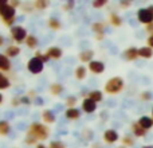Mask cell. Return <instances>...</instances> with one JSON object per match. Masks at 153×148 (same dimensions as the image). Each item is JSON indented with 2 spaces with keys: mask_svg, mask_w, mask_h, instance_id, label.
I'll return each mask as SVG.
<instances>
[{
  "mask_svg": "<svg viewBox=\"0 0 153 148\" xmlns=\"http://www.w3.org/2000/svg\"><path fill=\"white\" fill-rule=\"evenodd\" d=\"M0 19L5 26L11 28L16 22V10L11 7L8 0H0Z\"/></svg>",
  "mask_w": 153,
  "mask_h": 148,
  "instance_id": "obj_1",
  "label": "cell"
},
{
  "mask_svg": "<svg viewBox=\"0 0 153 148\" xmlns=\"http://www.w3.org/2000/svg\"><path fill=\"white\" fill-rule=\"evenodd\" d=\"M27 136H31L38 141H46L50 136V128L43 123H31L27 128Z\"/></svg>",
  "mask_w": 153,
  "mask_h": 148,
  "instance_id": "obj_2",
  "label": "cell"
},
{
  "mask_svg": "<svg viewBox=\"0 0 153 148\" xmlns=\"http://www.w3.org/2000/svg\"><path fill=\"white\" fill-rule=\"evenodd\" d=\"M124 86H125V84L121 77H111L105 84L103 90L108 94H118V93H121L124 90Z\"/></svg>",
  "mask_w": 153,
  "mask_h": 148,
  "instance_id": "obj_3",
  "label": "cell"
},
{
  "mask_svg": "<svg viewBox=\"0 0 153 148\" xmlns=\"http://www.w3.org/2000/svg\"><path fill=\"white\" fill-rule=\"evenodd\" d=\"M10 34H11V38H12L13 40H15L18 45H22V43L26 42L27 37H28V32H27V30L24 28L23 26H13L12 28L10 30Z\"/></svg>",
  "mask_w": 153,
  "mask_h": 148,
  "instance_id": "obj_4",
  "label": "cell"
},
{
  "mask_svg": "<svg viewBox=\"0 0 153 148\" xmlns=\"http://www.w3.org/2000/svg\"><path fill=\"white\" fill-rule=\"evenodd\" d=\"M45 69V64H43L40 59L32 57L28 62H27V70L31 74H40Z\"/></svg>",
  "mask_w": 153,
  "mask_h": 148,
  "instance_id": "obj_5",
  "label": "cell"
},
{
  "mask_svg": "<svg viewBox=\"0 0 153 148\" xmlns=\"http://www.w3.org/2000/svg\"><path fill=\"white\" fill-rule=\"evenodd\" d=\"M137 19H138L140 23L148 26V24L153 23V12L149 10L148 7L146 8H140V10L137 11Z\"/></svg>",
  "mask_w": 153,
  "mask_h": 148,
  "instance_id": "obj_6",
  "label": "cell"
},
{
  "mask_svg": "<svg viewBox=\"0 0 153 148\" xmlns=\"http://www.w3.org/2000/svg\"><path fill=\"white\" fill-rule=\"evenodd\" d=\"M87 69H89L90 73H93V74L97 75V74H102L103 72H105L106 66L102 61H97V59H94V61H91L89 65H87Z\"/></svg>",
  "mask_w": 153,
  "mask_h": 148,
  "instance_id": "obj_7",
  "label": "cell"
},
{
  "mask_svg": "<svg viewBox=\"0 0 153 148\" xmlns=\"http://www.w3.org/2000/svg\"><path fill=\"white\" fill-rule=\"evenodd\" d=\"M82 111L87 114L94 113V112L97 111V102L90 100V98H87V97H85L83 100H82Z\"/></svg>",
  "mask_w": 153,
  "mask_h": 148,
  "instance_id": "obj_8",
  "label": "cell"
},
{
  "mask_svg": "<svg viewBox=\"0 0 153 148\" xmlns=\"http://www.w3.org/2000/svg\"><path fill=\"white\" fill-rule=\"evenodd\" d=\"M120 139V135L116 129H106L103 132V141L108 144H114L117 143Z\"/></svg>",
  "mask_w": 153,
  "mask_h": 148,
  "instance_id": "obj_9",
  "label": "cell"
},
{
  "mask_svg": "<svg viewBox=\"0 0 153 148\" xmlns=\"http://www.w3.org/2000/svg\"><path fill=\"white\" fill-rule=\"evenodd\" d=\"M46 55L50 59H55V61H58V59L62 58V55H63V51H62L61 47H56V46H51V47H48L47 50H46Z\"/></svg>",
  "mask_w": 153,
  "mask_h": 148,
  "instance_id": "obj_10",
  "label": "cell"
},
{
  "mask_svg": "<svg viewBox=\"0 0 153 148\" xmlns=\"http://www.w3.org/2000/svg\"><path fill=\"white\" fill-rule=\"evenodd\" d=\"M79 61L82 62V64H90L91 61H94V50H90V49H87V50H83L79 53L78 55Z\"/></svg>",
  "mask_w": 153,
  "mask_h": 148,
  "instance_id": "obj_11",
  "label": "cell"
},
{
  "mask_svg": "<svg viewBox=\"0 0 153 148\" xmlns=\"http://www.w3.org/2000/svg\"><path fill=\"white\" fill-rule=\"evenodd\" d=\"M11 69H12V64H11L10 58L5 54L0 53V72L5 73V72H10Z\"/></svg>",
  "mask_w": 153,
  "mask_h": 148,
  "instance_id": "obj_12",
  "label": "cell"
},
{
  "mask_svg": "<svg viewBox=\"0 0 153 148\" xmlns=\"http://www.w3.org/2000/svg\"><path fill=\"white\" fill-rule=\"evenodd\" d=\"M42 121L43 124L48 125V124H54L56 121V116L50 111V109H45L42 112Z\"/></svg>",
  "mask_w": 153,
  "mask_h": 148,
  "instance_id": "obj_13",
  "label": "cell"
},
{
  "mask_svg": "<svg viewBox=\"0 0 153 148\" xmlns=\"http://www.w3.org/2000/svg\"><path fill=\"white\" fill-rule=\"evenodd\" d=\"M122 57H124L126 61H136L137 58H140V57H138V49L128 47L126 50L122 53Z\"/></svg>",
  "mask_w": 153,
  "mask_h": 148,
  "instance_id": "obj_14",
  "label": "cell"
},
{
  "mask_svg": "<svg viewBox=\"0 0 153 148\" xmlns=\"http://www.w3.org/2000/svg\"><path fill=\"white\" fill-rule=\"evenodd\" d=\"M65 116H66L67 120L75 121V120L81 119V111L78 108H67L66 112H65Z\"/></svg>",
  "mask_w": 153,
  "mask_h": 148,
  "instance_id": "obj_15",
  "label": "cell"
},
{
  "mask_svg": "<svg viewBox=\"0 0 153 148\" xmlns=\"http://www.w3.org/2000/svg\"><path fill=\"white\" fill-rule=\"evenodd\" d=\"M130 129H132V133H133V136H134V138H145V136H146V131L144 129V128L141 127L137 121L133 123L132 127H130Z\"/></svg>",
  "mask_w": 153,
  "mask_h": 148,
  "instance_id": "obj_16",
  "label": "cell"
},
{
  "mask_svg": "<svg viewBox=\"0 0 153 148\" xmlns=\"http://www.w3.org/2000/svg\"><path fill=\"white\" fill-rule=\"evenodd\" d=\"M87 72H89V69H87V67L85 66V65H79V66H76V67H75L74 75H75V78L78 79V81H82V79L86 78Z\"/></svg>",
  "mask_w": 153,
  "mask_h": 148,
  "instance_id": "obj_17",
  "label": "cell"
},
{
  "mask_svg": "<svg viewBox=\"0 0 153 148\" xmlns=\"http://www.w3.org/2000/svg\"><path fill=\"white\" fill-rule=\"evenodd\" d=\"M137 123H138V124H140L145 131L151 129V128L153 127V119H152V117H149V116H141L140 119L137 120Z\"/></svg>",
  "mask_w": 153,
  "mask_h": 148,
  "instance_id": "obj_18",
  "label": "cell"
},
{
  "mask_svg": "<svg viewBox=\"0 0 153 148\" xmlns=\"http://www.w3.org/2000/svg\"><path fill=\"white\" fill-rule=\"evenodd\" d=\"M86 97L90 98V100L95 101V102H101L103 100V93L101 90H90V92L86 93Z\"/></svg>",
  "mask_w": 153,
  "mask_h": 148,
  "instance_id": "obj_19",
  "label": "cell"
},
{
  "mask_svg": "<svg viewBox=\"0 0 153 148\" xmlns=\"http://www.w3.org/2000/svg\"><path fill=\"white\" fill-rule=\"evenodd\" d=\"M4 54L8 57V58H15V57H18L19 54H20V47L16 45H10L7 49H5Z\"/></svg>",
  "mask_w": 153,
  "mask_h": 148,
  "instance_id": "obj_20",
  "label": "cell"
},
{
  "mask_svg": "<svg viewBox=\"0 0 153 148\" xmlns=\"http://www.w3.org/2000/svg\"><path fill=\"white\" fill-rule=\"evenodd\" d=\"M138 57L144 59H149L153 57V49L148 47V46H144V47L138 49Z\"/></svg>",
  "mask_w": 153,
  "mask_h": 148,
  "instance_id": "obj_21",
  "label": "cell"
},
{
  "mask_svg": "<svg viewBox=\"0 0 153 148\" xmlns=\"http://www.w3.org/2000/svg\"><path fill=\"white\" fill-rule=\"evenodd\" d=\"M63 85L59 84V82H54V84L50 85V87H48V90H50L51 96H61L62 92H63Z\"/></svg>",
  "mask_w": 153,
  "mask_h": 148,
  "instance_id": "obj_22",
  "label": "cell"
},
{
  "mask_svg": "<svg viewBox=\"0 0 153 148\" xmlns=\"http://www.w3.org/2000/svg\"><path fill=\"white\" fill-rule=\"evenodd\" d=\"M109 22L113 27H121L122 26V18L116 12H111L109 15Z\"/></svg>",
  "mask_w": 153,
  "mask_h": 148,
  "instance_id": "obj_23",
  "label": "cell"
},
{
  "mask_svg": "<svg viewBox=\"0 0 153 148\" xmlns=\"http://www.w3.org/2000/svg\"><path fill=\"white\" fill-rule=\"evenodd\" d=\"M26 46L28 49H36L38 47V45H39V39H38L35 35H32V34H28V37H27V39H26Z\"/></svg>",
  "mask_w": 153,
  "mask_h": 148,
  "instance_id": "obj_24",
  "label": "cell"
},
{
  "mask_svg": "<svg viewBox=\"0 0 153 148\" xmlns=\"http://www.w3.org/2000/svg\"><path fill=\"white\" fill-rule=\"evenodd\" d=\"M91 31L94 32L95 35L105 34V23H102V22H95V23H93L91 24Z\"/></svg>",
  "mask_w": 153,
  "mask_h": 148,
  "instance_id": "obj_25",
  "label": "cell"
},
{
  "mask_svg": "<svg viewBox=\"0 0 153 148\" xmlns=\"http://www.w3.org/2000/svg\"><path fill=\"white\" fill-rule=\"evenodd\" d=\"M11 132V124L7 120H0V136H7Z\"/></svg>",
  "mask_w": 153,
  "mask_h": 148,
  "instance_id": "obj_26",
  "label": "cell"
},
{
  "mask_svg": "<svg viewBox=\"0 0 153 148\" xmlns=\"http://www.w3.org/2000/svg\"><path fill=\"white\" fill-rule=\"evenodd\" d=\"M47 26L50 27L51 30H55V31H59L62 28V23L58 18H50L47 20Z\"/></svg>",
  "mask_w": 153,
  "mask_h": 148,
  "instance_id": "obj_27",
  "label": "cell"
},
{
  "mask_svg": "<svg viewBox=\"0 0 153 148\" xmlns=\"http://www.w3.org/2000/svg\"><path fill=\"white\" fill-rule=\"evenodd\" d=\"M32 5H34L35 10L43 11L50 5V1H47V0H35V1H32Z\"/></svg>",
  "mask_w": 153,
  "mask_h": 148,
  "instance_id": "obj_28",
  "label": "cell"
},
{
  "mask_svg": "<svg viewBox=\"0 0 153 148\" xmlns=\"http://www.w3.org/2000/svg\"><path fill=\"white\" fill-rule=\"evenodd\" d=\"M11 86V82L7 77L4 75V73L0 72V90H5Z\"/></svg>",
  "mask_w": 153,
  "mask_h": 148,
  "instance_id": "obj_29",
  "label": "cell"
},
{
  "mask_svg": "<svg viewBox=\"0 0 153 148\" xmlns=\"http://www.w3.org/2000/svg\"><path fill=\"white\" fill-rule=\"evenodd\" d=\"M121 143H122V146H125V147H133L136 141L132 135H125L124 138L121 139Z\"/></svg>",
  "mask_w": 153,
  "mask_h": 148,
  "instance_id": "obj_30",
  "label": "cell"
},
{
  "mask_svg": "<svg viewBox=\"0 0 153 148\" xmlns=\"http://www.w3.org/2000/svg\"><path fill=\"white\" fill-rule=\"evenodd\" d=\"M138 98H140L141 101H151L153 98V94L151 92H148V90H144V92H141L140 94H138Z\"/></svg>",
  "mask_w": 153,
  "mask_h": 148,
  "instance_id": "obj_31",
  "label": "cell"
},
{
  "mask_svg": "<svg viewBox=\"0 0 153 148\" xmlns=\"http://www.w3.org/2000/svg\"><path fill=\"white\" fill-rule=\"evenodd\" d=\"M35 58L40 59V61H42L43 64H46V62H48V61H50V58H48V57L46 55L45 53H42V51H39V50H36V51H35Z\"/></svg>",
  "mask_w": 153,
  "mask_h": 148,
  "instance_id": "obj_32",
  "label": "cell"
},
{
  "mask_svg": "<svg viewBox=\"0 0 153 148\" xmlns=\"http://www.w3.org/2000/svg\"><path fill=\"white\" fill-rule=\"evenodd\" d=\"M76 97L75 96H69V97L66 98V105H67V108H75V105H76Z\"/></svg>",
  "mask_w": 153,
  "mask_h": 148,
  "instance_id": "obj_33",
  "label": "cell"
},
{
  "mask_svg": "<svg viewBox=\"0 0 153 148\" xmlns=\"http://www.w3.org/2000/svg\"><path fill=\"white\" fill-rule=\"evenodd\" d=\"M48 148H66V144L61 140H54L48 144Z\"/></svg>",
  "mask_w": 153,
  "mask_h": 148,
  "instance_id": "obj_34",
  "label": "cell"
},
{
  "mask_svg": "<svg viewBox=\"0 0 153 148\" xmlns=\"http://www.w3.org/2000/svg\"><path fill=\"white\" fill-rule=\"evenodd\" d=\"M108 3H109L108 0H94V1L91 3V5H93V8H102V7H105Z\"/></svg>",
  "mask_w": 153,
  "mask_h": 148,
  "instance_id": "obj_35",
  "label": "cell"
},
{
  "mask_svg": "<svg viewBox=\"0 0 153 148\" xmlns=\"http://www.w3.org/2000/svg\"><path fill=\"white\" fill-rule=\"evenodd\" d=\"M74 1H71V0H70V1H66L65 3V4H62V10L63 11H71L73 8H74Z\"/></svg>",
  "mask_w": 153,
  "mask_h": 148,
  "instance_id": "obj_36",
  "label": "cell"
},
{
  "mask_svg": "<svg viewBox=\"0 0 153 148\" xmlns=\"http://www.w3.org/2000/svg\"><path fill=\"white\" fill-rule=\"evenodd\" d=\"M19 105H22V97H13L12 100H11V106L18 108Z\"/></svg>",
  "mask_w": 153,
  "mask_h": 148,
  "instance_id": "obj_37",
  "label": "cell"
},
{
  "mask_svg": "<svg viewBox=\"0 0 153 148\" xmlns=\"http://www.w3.org/2000/svg\"><path fill=\"white\" fill-rule=\"evenodd\" d=\"M36 139H34V138H31V136H26V140H24V143L27 144V146H34L35 143H36Z\"/></svg>",
  "mask_w": 153,
  "mask_h": 148,
  "instance_id": "obj_38",
  "label": "cell"
},
{
  "mask_svg": "<svg viewBox=\"0 0 153 148\" xmlns=\"http://www.w3.org/2000/svg\"><path fill=\"white\" fill-rule=\"evenodd\" d=\"M31 104H32V100L28 96H23L22 97V105H31Z\"/></svg>",
  "mask_w": 153,
  "mask_h": 148,
  "instance_id": "obj_39",
  "label": "cell"
},
{
  "mask_svg": "<svg viewBox=\"0 0 153 148\" xmlns=\"http://www.w3.org/2000/svg\"><path fill=\"white\" fill-rule=\"evenodd\" d=\"M8 3H10V5L11 7H13L15 10L22 5V1H19V0H8Z\"/></svg>",
  "mask_w": 153,
  "mask_h": 148,
  "instance_id": "obj_40",
  "label": "cell"
},
{
  "mask_svg": "<svg viewBox=\"0 0 153 148\" xmlns=\"http://www.w3.org/2000/svg\"><path fill=\"white\" fill-rule=\"evenodd\" d=\"M130 5H132V1H129V0H122V1H120V7L121 8H129Z\"/></svg>",
  "mask_w": 153,
  "mask_h": 148,
  "instance_id": "obj_41",
  "label": "cell"
},
{
  "mask_svg": "<svg viewBox=\"0 0 153 148\" xmlns=\"http://www.w3.org/2000/svg\"><path fill=\"white\" fill-rule=\"evenodd\" d=\"M146 46H148V47H151V49H153V35H149V38L146 39Z\"/></svg>",
  "mask_w": 153,
  "mask_h": 148,
  "instance_id": "obj_42",
  "label": "cell"
},
{
  "mask_svg": "<svg viewBox=\"0 0 153 148\" xmlns=\"http://www.w3.org/2000/svg\"><path fill=\"white\" fill-rule=\"evenodd\" d=\"M35 8H34V5H26V7H23V11L24 12H32Z\"/></svg>",
  "mask_w": 153,
  "mask_h": 148,
  "instance_id": "obj_43",
  "label": "cell"
},
{
  "mask_svg": "<svg viewBox=\"0 0 153 148\" xmlns=\"http://www.w3.org/2000/svg\"><path fill=\"white\" fill-rule=\"evenodd\" d=\"M27 96H28V97L31 98V100H34V98L36 97V92H35V90H30V92L27 93Z\"/></svg>",
  "mask_w": 153,
  "mask_h": 148,
  "instance_id": "obj_44",
  "label": "cell"
},
{
  "mask_svg": "<svg viewBox=\"0 0 153 148\" xmlns=\"http://www.w3.org/2000/svg\"><path fill=\"white\" fill-rule=\"evenodd\" d=\"M145 30H146V32H149V34H151V35H153V23L148 24V26L145 27Z\"/></svg>",
  "mask_w": 153,
  "mask_h": 148,
  "instance_id": "obj_45",
  "label": "cell"
},
{
  "mask_svg": "<svg viewBox=\"0 0 153 148\" xmlns=\"http://www.w3.org/2000/svg\"><path fill=\"white\" fill-rule=\"evenodd\" d=\"M94 38L97 40H102V39H105V34H100V35H94Z\"/></svg>",
  "mask_w": 153,
  "mask_h": 148,
  "instance_id": "obj_46",
  "label": "cell"
},
{
  "mask_svg": "<svg viewBox=\"0 0 153 148\" xmlns=\"http://www.w3.org/2000/svg\"><path fill=\"white\" fill-rule=\"evenodd\" d=\"M35 148H48V147H47V146H45V144H42V143H38Z\"/></svg>",
  "mask_w": 153,
  "mask_h": 148,
  "instance_id": "obj_47",
  "label": "cell"
},
{
  "mask_svg": "<svg viewBox=\"0 0 153 148\" xmlns=\"http://www.w3.org/2000/svg\"><path fill=\"white\" fill-rule=\"evenodd\" d=\"M3 45H4V37H3V35H0V47H1Z\"/></svg>",
  "mask_w": 153,
  "mask_h": 148,
  "instance_id": "obj_48",
  "label": "cell"
},
{
  "mask_svg": "<svg viewBox=\"0 0 153 148\" xmlns=\"http://www.w3.org/2000/svg\"><path fill=\"white\" fill-rule=\"evenodd\" d=\"M3 100H4V97H3V94H1V93H0V105H1V104H3Z\"/></svg>",
  "mask_w": 153,
  "mask_h": 148,
  "instance_id": "obj_49",
  "label": "cell"
},
{
  "mask_svg": "<svg viewBox=\"0 0 153 148\" xmlns=\"http://www.w3.org/2000/svg\"><path fill=\"white\" fill-rule=\"evenodd\" d=\"M141 148H153V146H151V144H148V146H143Z\"/></svg>",
  "mask_w": 153,
  "mask_h": 148,
  "instance_id": "obj_50",
  "label": "cell"
},
{
  "mask_svg": "<svg viewBox=\"0 0 153 148\" xmlns=\"http://www.w3.org/2000/svg\"><path fill=\"white\" fill-rule=\"evenodd\" d=\"M91 148H100V144H93Z\"/></svg>",
  "mask_w": 153,
  "mask_h": 148,
  "instance_id": "obj_51",
  "label": "cell"
},
{
  "mask_svg": "<svg viewBox=\"0 0 153 148\" xmlns=\"http://www.w3.org/2000/svg\"><path fill=\"white\" fill-rule=\"evenodd\" d=\"M117 148H128V147H125V146H122V144H121V146H118Z\"/></svg>",
  "mask_w": 153,
  "mask_h": 148,
  "instance_id": "obj_52",
  "label": "cell"
},
{
  "mask_svg": "<svg viewBox=\"0 0 153 148\" xmlns=\"http://www.w3.org/2000/svg\"><path fill=\"white\" fill-rule=\"evenodd\" d=\"M148 8H149V10H151V11H152V12H153V5H149V7H148Z\"/></svg>",
  "mask_w": 153,
  "mask_h": 148,
  "instance_id": "obj_53",
  "label": "cell"
},
{
  "mask_svg": "<svg viewBox=\"0 0 153 148\" xmlns=\"http://www.w3.org/2000/svg\"><path fill=\"white\" fill-rule=\"evenodd\" d=\"M152 119H153V109H152Z\"/></svg>",
  "mask_w": 153,
  "mask_h": 148,
  "instance_id": "obj_54",
  "label": "cell"
},
{
  "mask_svg": "<svg viewBox=\"0 0 153 148\" xmlns=\"http://www.w3.org/2000/svg\"><path fill=\"white\" fill-rule=\"evenodd\" d=\"M12 148H18V147H12Z\"/></svg>",
  "mask_w": 153,
  "mask_h": 148,
  "instance_id": "obj_55",
  "label": "cell"
}]
</instances>
